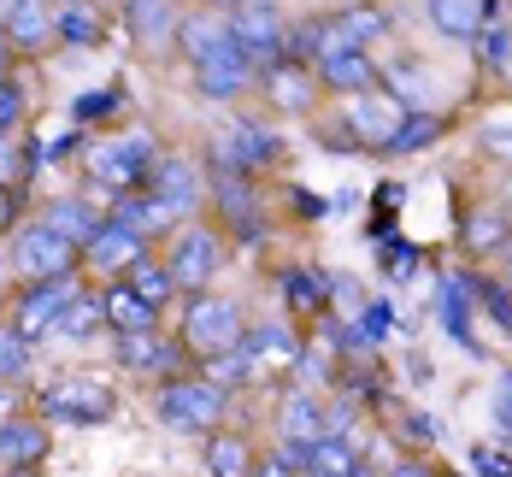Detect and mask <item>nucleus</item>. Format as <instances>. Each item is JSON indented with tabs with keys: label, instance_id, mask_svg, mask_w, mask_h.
Wrapping results in <instances>:
<instances>
[{
	"label": "nucleus",
	"instance_id": "c85d7f7f",
	"mask_svg": "<svg viewBox=\"0 0 512 477\" xmlns=\"http://www.w3.org/2000/svg\"><path fill=\"white\" fill-rule=\"evenodd\" d=\"M424 18L448 36V42H477V30L489 24L483 0H424Z\"/></svg>",
	"mask_w": 512,
	"mask_h": 477
},
{
	"label": "nucleus",
	"instance_id": "6ab92c4d",
	"mask_svg": "<svg viewBox=\"0 0 512 477\" xmlns=\"http://www.w3.org/2000/svg\"><path fill=\"white\" fill-rule=\"evenodd\" d=\"M142 254H154V242H148V236H136L130 224H112V218H106L101 236L83 248V271H95V277H112V283H118V277L142 260Z\"/></svg>",
	"mask_w": 512,
	"mask_h": 477
},
{
	"label": "nucleus",
	"instance_id": "bf43d9fd",
	"mask_svg": "<svg viewBox=\"0 0 512 477\" xmlns=\"http://www.w3.org/2000/svg\"><path fill=\"white\" fill-rule=\"evenodd\" d=\"M507 336H512V330H507Z\"/></svg>",
	"mask_w": 512,
	"mask_h": 477
},
{
	"label": "nucleus",
	"instance_id": "2eb2a0df",
	"mask_svg": "<svg viewBox=\"0 0 512 477\" xmlns=\"http://www.w3.org/2000/svg\"><path fill=\"white\" fill-rule=\"evenodd\" d=\"M271 430H277V448H312L330 436V401L312 395V389H283L277 395V413H271Z\"/></svg>",
	"mask_w": 512,
	"mask_h": 477
},
{
	"label": "nucleus",
	"instance_id": "e433bc0d",
	"mask_svg": "<svg viewBox=\"0 0 512 477\" xmlns=\"http://www.w3.org/2000/svg\"><path fill=\"white\" fill-rule=\"evenodd\" d=\"M195 371H201L206 383H218L224 395H236V389H248V383H254V366H248V354H242V348L212 354V360H195Z\"/></svg>",
	"mask_w": 512,
	"mask_h": 477
},
{
	"label": "nucleus",
	"instance_id": "1a4fd4ad",
	"mask_svg": "<svg viewBox=\"0 0 512 477\" xmlns=\"http://www.w3.org/2000/svg\"><path fill=\"white\" fill-rule=\"evenodd\" d=\"M342 124L359 142V154H389L401 124H407V106L395 101L389 89H365V95H348L342 101Z\"/></svg>",
	"mask_w": 512,
	"mask_h": 477
},
{
	"label": "nucleus",
	"instance_id": "6e6552de",
	"mask_svg": "<svg viewBox=\"0 0 512 477\" xmlns=\"http://www.w3.org/2000/svg\"><path fill=\"white\" fill-rule=\"evenodd\" d=\"M277 159H283V136H277V130H265V124H254V118H230V124L212 130V154H206V165H224V171L254 177V171L277 165Z\"/></svg>",
	"mask_w": 512,
	"mask_h": 477
},
{
	"label": "nucleus",
	"instance_id": "a878e982",
	"mask_svg": "<svg viewBox=\"0 0 512 477\" xmlns=\"http://www.w3.org/2000/svg\"><path fill=\"white\" fill-rule=\"evenodd\" d=\"M177 24H183V12L171 6V0H130V30H136V42L142 53H165L177 42Z\"/></svg>",
	"mask_w": 512,
	"mask_h": 477
},
{
	"label": "nucleus",
	"instance_id": "0eeeda50",
	"mask_svg": "<svg viewBox=\"0 0 512 477\" xmlns=\"http://www.w3.org/2000/svg\"><path fill=\"white\" fill-rule=\"evenodd\" d=\"M12 271H18L24 283H48V277L83 271V254H77L65 236H53L42 218H30V224L12 230Z\"/></svg>",
	"mask_w": 512,
	"mask_h": 477
},
{
	"label": "nucleus",
	"instance_id": "ddd939ff",
	"mask_svg": "<svg viewBox=\"0 0 512 477\" xmlns=\"http://www.w3.org/2000/svg\"><path fill=\"white\" fill-rule=\"evenodd\" d=\"M142 189H148L154 201H165L177 218H195V212L206 207V165L189 159V154H159L154 171L142 177Z\"/></svg>",
	"mask_w": 512,
	"mask_h": 477
},
{
	"label": "nucleus",
	"instance_id": "de8ad7c7",
	"mask_svg": "<svg viewBox=\"0 0 512 477\" xmlns=\"http://www.w3.org/2000/svg\"><path fill=\"white\" fill-rule=\"evenodd\" d=\"M18 201H24V195L0 189V230H18Z\"/></svg>",
	"mask_w": 512,
	"mask_h": 477
},
{
	"label": "nucleus",
	"instance_id": "4468645a",
	"mask_svg": "<svg viewBox=\"0 0 512 477\" xmlns=\"http://www.w3.org/2000/svg\"><path fill=\"white\" fill-rule=\"evenodd\" d=\"M301 348H307V336H301L289 318L248 324V336H242V354H248V366H254V383H265V377H289L295 360H301Z\"/></svg>",
	"mask_w": 512,
	"mask_h": 477
},
{
	"label": "nucleus",
	"instance_id": "20e7f679",
	"mask_svg": "<svg viewBox=\"0 0 512 477\" xmlns=\"http://www.w3.org/2000/svg\"><path fill=\"white\" fill-rule=\"evenodd\" d=\"M36 413L48 424H71V430H95V424L118 419V389L95 377V371H77V377H53L36 389Z\"/></svg>",
	"mask_w": 512,
	"mask_h": 477
},
{
	"label": "nucleus",
	"instance_id": "b1692460",
	"mask_svg": "<svg viewBox=\"0 0 512 477\" xmlns=\"http://www.w3.org/2000/svg\"><path fill=\"white\" fill-rule=\"evenodd\" d=\"M6 42H12V53H48L59 42V6L18 0V12L6 18Z\"/></svg>",
	"mask_w": 512,
	"mask_h": 477
},
{
	"label": "nucleus",
	"instance_id": "412c9836",
	"mask_svg": "<svg viewBox=\"0 0 512 477\" xmlns=\"http://www.w3.org/2000/svg\"><path fill=\"white\" fill-rule=\"evenodd\" d=\"M36 218L48 224L53 236H65V242H71L77 254H83V248H89V242L101 236V224H106V212L95 207L89 195H53L48 207L36 212Z\"/></svg>",
	"mask_w": 512,
	"mask_h": 477
},
{
	"label": "nucleus",
	"instance_id": "bb28decb",
	"mask_svg": "<svg viewBox=\"0 0 512 477\" xmlns=\"http://www.w3.org/2000/svg\"><path fill=\"white\" fill-rule=\"evenodd\" d=\"M259 448L242 430H212L206 436V477H254Z\"/></svg>",
	"mask_w": 512,
	"mask_h": 477
},
{
	"label": "nucleus",
	"instance_id": "9b49d317",
	"mask_svg": "<svg viewBox=\"0 0 512 477\" xmlns=\"http://www.w3.org/2000/svg\"><path fill=\"white\" fill-rule=\"evenodd\" d=\"M395 30V18L371 0H354L330 18H318V53H371L383 36Z\"/></svg>",
	"mask_w": 512,
	"mask_h": 477
},
{
	"label": "nucleus",
	"instance_id": "9d476101",
	"mask_svg": "<svg viewBox=\"0 0 512 477\" xmlns=\"http://www.w3.org/2000/svg\"><path fill=\"white\" fill-rule=\"evenodd\" d=\"M112 354H118V366L130 371V377H148V383L183 377V371L195 366V360H189V348H183L177 336H165V330H136V336H112Z\"/></svg>",
	"mask_w": 512,
	"mask_h": 477
},
{
	"label": "nucleus",
	"instance_id": "09e8293b",
	"mask_svg": "<svg viewBox=\"0 0 512 477\" xmlns=\"http://www.w3.org/2000/svg\"><path fill=\"white\" fill-rule=\"evenodd\" d=\"M254 477H295V472H289V466H283V460H277V454H259Z\"/></svg>",
	"mask_w": 512,
	"mask_h": 477
},
{
	"label": "nucleus",
	"instance_id": "a211bd4d",
	"mask_svg": "<svg viewBox=\"0 0 512 477\" xmlns=\"http://www.w3.org/2000/svg\"><path fill=\"white\" fill-rule=\"evenodd\" d=\"M53 454V424L42 413H12L0 419V472H30Z\"/></svg>",
	"mask_w": 512,
	"mask_h": 477
},
{
	"label": "nucleus",
	"instance_id": "ea45409f",
	"mask_svg": "<svg viewBox=\"0 0 512 477\" xmlns=\"http://www.w3.org/2000/svg\"><path fill=\"white\" fill-rule=\"evenodd\" d=\"M30 148H24V136H0V189H12V195H24V183H30Z\"/></svg>",
	"mask_w": 512,
	"mask_h": 477
},
{
	"label": "nucleus",
	"instance_id": "c9c22d12",
	"mask_svg": "<svg viewBox=\"0 0 512 477\" xmlns=\"http://www.w3.org/2000/svg\"><path fill=\"white\" fill-rule=\"evenodd\" d=\"M30 371H36V348H30V342L0 318V383H6V389H18Z\"/></svg>",
	"mask_w": 512,
	"mask_h": 477
},
{
	"label": "nucleus",
	"instance_id": "8fccbe9b",
	"mask_svg": "<svg viewBox=\"0 0 512 477\" xmlns=\"http://www.w3.org/2000/svg\"><path fill=\"white\" fill-rule=\"evenodd\" d=\"M12 65H18V53L6 42V30H0V83H12Z\"/></svg>",
	"mask_w": 512,
	"mask_h": 477
},
{
	"label": "nucleus",
	"instance_id": "f03ea898",
	"mask_svg": "<svg viewBox=\"0 0 512 477\" xmlns=\"http://www.w3.org/2000/svg\"><path fill=\"white\" fill-rule=\"evenodd\" d=\"M154 413L171 436H201L206 442L212 430H224V419H230V395L189 366L183 377H165L154 389Z\"/></svg>",
	"mask_w": 512,
	"mask_h": 477
},
{
	"label": "nucleus",
	"instance_id": "7ed1b4c3",
	"mask_svg": "<svg viewBox=\"0 0 512 477\" xmlns=\"http://www.w3.org/2000/svg\"><path fill=\"white\" fill-rule=\"evenodd\" d=\"M248 336V313L236 295H218V289H201V295H183V318H177V342L189 348V360H212V354H230L242 348Z\"/></svg>",
	"mask_w": 512,
	"mask_h": 477
},
{
	"label": "nucleus",
	"instance_id": "2f4dec72",
	"mask_svg": "<svg viewBox=\"0 0 512 477\" xmlns=\"http://www.w3.org/2000/svg\"><path fill=\"white\" fill-rule=\"evenodd\" d=\"M95 330H106V301L95 295V289H83V295L59 313V324H53L48 342H89Z\"/></svg>",
	"mask_w": 512,
	"mask_h": 477
},
{
	"label": "nucleus",
	"instance_id": "4c0bfd02",
	"mask_svg": "<svg viewBox=\"0 0 512 477\" xmlns=\"http://www.w3.org/2000/svg\"><path fill=\"white\" fill-rule=\"evenodd\" d=\"M471 53L483 59V71H501V77H507V71H512V30H507V18H489V24L477 30Z\"/></svg>",
	"mask_w": 512,
	"mask_h": 477
},
{
	"label": "nucleus",
	"instance_id": "393cba45",
	"mask_svg": "<svg viewBox=\"0 0 512 477\" xmlns=\"http://www.w3.org/2000/svg\"><path fill=\"white\" fill-rule=\"evenodd\" d=\"M218 48H230V12H183V24H177V53L189 59V65H201L212 59Z\"/></svg>",
	"mask_w": 512,
	"mask_h": 477
},
{
	"label": "nucleus",
	"instance_id": "39448f33",
	"mask_svg": "<svg viewBox=\"0 0 512 477\" xmlns=\"http://www.w3.org/2000/svg\"><path fill=\"white\" fill-rule=\"evenodd\" d=\"M159 260L171 271V283H177V295H201L212 289V277H218V265H224V236H218V224H177L171 236H165V248H159Z\"/></svg>",
	"mask_w": 512,
	"mask_h": 477
},
{
	"label": "nucleus",
	"instance_id": "5701e85b",
	"mask_svg": "<svg viewBox=\"0 0 512 477\" xmlns=\"http://www.w3.org/2000/svg\"><path fill=\"white\" fill-rule=\"evenodd\" d=\"M377 89H389L407 112H442L436 95V77L418 65V59H395V65H377Z\"/></svg>",
	"mask_w": 512,
	"mask_h": 477
},
{
	"label": "nucleus",
	"instance_id": "f704fd0d",
	"mask_svg": "<svg viewBox=\"0 0 512 477\" xmlns=\"http://www.w3.org/2000/svg\"><path fill=\"white\" fill-rule=\"evenodd\" d=\"M442 136H448V112H407V124H401L389 154H430Z\"/></svg>",
	"mask_w": 512,
	"mask_h": 477
},
{
	"label": "nucleus",
	"instance_id": "37998d69",
	"mask_svg": "<svg viewBox=\"0 0 512 477\" xmlns=\"http://www.w3.org/2000/svg\"><path fill=\"white\" fill-rule=\"evenodd\" d=\"M477 148H483V159L507 165V177H512V124H483L477 130Z\"/></svg>",
	"mask_w": 512,
	"mask_h": 477
},
{
	"label": "nucleus",
	"instance_id": "f8f14e48",
	"mask_svg": "<svg viewBox=\"0 0 512 477\" xmlns=\"http://www.w3.org/2000/svg\"><path fill=\"white\" fill-rule=\"evenodd\" d=\"M230 42L248 53L259 71H265V65H277L283 48H289L283 6H271V0H248V6H236V12H230Z\"/></svg>",
	"mask_w": 512,
	"mask_h": 477
},
{
	"label": "nucleus",
	"instance_id": "603ef678",
	"mask_svg": "<svg viewBox=\"0 0 512 477\" xmlns=\"http://www.w3.org/2000/svg\"><path fill=\"white\" fill-rule=\"evenodd\" d=\"M348 477H389V472H377L371 460H359V466H354V472H348Z\"/></svg>",
	"mask_w": 512,
	"mask_h": 477
},
{
	"label": "nucleus",
	"instance_id": "5fc2aeb1",
	"mask_svg": "<svg viewBox=\"0 0 512 477\" xmlns=\"http://www.w3.org/2000/svg\"><path fill=\"white\" fill-rule=\"evenodd\" d=\"M501 283H507V289H512V248H507V254H501Z\"/></svg>",
	"mask_w": 512,
	"mask_h": 477
},
{
	"label": "nucleus",
	"instance_id": "cd10ccee",
	"mask_svg": "<svg viewBox=\"0 0 512 477\" xmlns=\"http://www.w3.org/2000/svg\"><path fill=\"white\" fill-rule=\"evenodd\" d=\"M106 336H136V330H159V307H148L142 295H130L124 283H106Z\"/></svg>",
	"mask_w": 512,
	"mask_h": 477
},
{
	"label": "nucleus",
	"instance_id": "7c9ffc66",
	"mask_svg": "<svg viewBox=\"0 0 512 477\" xmlns=\"http://www.w3.org/2000/svg\"><path fill=\"white\" fill-rule=\"evenodd\" d=\"M118 283H124L130 295H142L148 307H159V313H165V307L177 301V283H171V271H165V260H159V248H154V254H142V260L130 265V271H124Z\"/></svg>",
	"mask_w": 512,
	"mask_h": 477
},
{
	"label": "nucleus",
	"instance_id": "c756f323",
	"mask_svg": "<svg viewBox=\"0 0 512 477\" xmlns=\"http://www.w3.org/2000/svg\"><path fill=\"white\" fill-rule=\"evenodd\" d=\"M277 289H283V301H289V313H330V283H324V271H307V265H283L277 271Z\"/></svg>",
	"mask_w": 512,
	"mask_h": 477
},
{
	"label": "nucleus",
	"instance_id": "864d4df0",
	"mask_svg": "<svg viewBox=\"0 0 512 477\" xmlns=\"http://www.w3.org/2000/svg\"><path fill=\"white\" fill-rule=\"evenodd\" d=\"M212 12H236V6H248V0H206Z\"/></svg>",
	"mask_w": 512,
	"mask_h": 477
},
{
	"label": "nucleus",
	"instance_id": "a18cd8bd",
	"mask_svg": "<svg viewBox=\"0 0 512 477\" xmlns=\"http://www.w3.org/2000/svg\"><path fill=\"white\" fill-rule=\"evenodd\" d=\"M489 413H495V430L512 442V366L495 377V395H489Z\"/></svg>",
	"mask_w": 512,
	"mask_h": 477
},
{
	"label": "nucleus",
	"instance_id": "a19ab883",
	"mask_svg": "<svg viewBox=\"0 0 512 477\" xmlns=\"http://www.w3.org/2000/svg\"><path fill=\"white\" fill-rule=\"evenodd\" d=\"M395 424H401L407 448H436V436H442V424L430 419V413H418V407H401V413H395Z\"/></svg>",
	"mask_w": 512,
	"mask_h": 477
},
{
	"label": "nucleus",
	"instance_id": "c03bdc74",
	"mask_svg": "<svg viewBox=\"0 0 512 477\" xmlns=\"http://www.w3.org/2000/svg\"><path fill=\"white\" fill-rule=\"evenodd\" d=\"M465 466H471V477H512V460L501 448H489V442H477V448L465 454Z\"/></svg>",
	"mask_w": 512,
	"mask_h": 477
},
{
	"label": "nucleus",
	"instance_id": "6e6d98bb",
	"mask_svg": "<svg viewBox=\"0 0 512 477\" xmlns=\"http://www.w3.org/2000/svg\"><path fill=\"white\" fill-rule=\"evenodd\" d=\"M495 201H501V212H507V218H512V177H507V189H501Z\"/></svg>",
	"mask_w": 512,
	"mask_h": 477
},
{
	"label": "nucleus",
	"instance_id": "f3484780",
	"mask_svg": "<svg viewBox=\"0 0 512 477\" xmlns=\"http://www.w3.org/2000/svg\"><path fill=\"white\" fill-rule=\"evenodd\" d=\"M189 77H195V89H201L206 101H242L248 89H259V65L236 42L218 48L212 59H201V65H189Z\"/></svg>",
	"mask_w": 512,
	"mask_h": 477
},
{
	"label": "nucleus",
	"instance_id": "aec40b11",
	"mask_svg": "<svg viewBox=\"0 0 512 477\" xmlns=\"http://www.w3.org/2000/svg\"><path fill=\"white\" fill-rule=\"evenodd\" d=\"M460 248L471 260H501L512 248V218L501 212V201H477L460 218Z\"/></svg>",
	"mask_w": 512,
	"mask_h": 477
},
{
	"label": "nucleus",
	"instance_id": "13d9d810",
	"mask_svg": "<svg viewBox=\"0 0 512 477\" xmlns=\"http://www.w3.org/2000/svg\"><path fill=\"white\" fill-rule=\"evenodd\" d=\"M6 477H42V466H30V472H6Z\"/></svg>",
	"mask_w": 512,
	"mask_h": 477
},
{
	"label": "nucleus",
	"instance_id": "dca6fc26",
	"mask_svg": "<svg viewBox=\"0 0 512 477\" xmlns=\"http://www.w3.org/2000/svg\"><path fill=\"white\" fill-rule=\"evenodd\" d=\"M259 95L271 101V112H289V118H312L324 89H318L312 65H301V59H277V65H265V71H259Z\"/></svg>",
	"mask_w": 512,
	"mask_h": 477
},
{
	"label": "nucleus",
	"instance_id": "79ce46f5",
	"mask_svg": "<svg viewBox=\"0 0 512 477\" xmlns=\"http://www.w3.org/2000/svg\"><path fill=\"white\" fill-rule=\"evenodd\" d=\"M24 118H30V106H24V89L12 77V83H0V136H24Z\"/></svg>",
	"mask_w": 512,
	"mask_h": 477
},
{
	"label": "nucleus",
	"instance_id": "f257e3e1",
	"mask_svg": "<svg viewBox=\"0 0 512 477\" xmlns=\"http://www.w3.org/2000/svg\"><path fill=\"white\" fill-rule=\"evenodd\" d=\"M165 154L159 148L154 130H124V136H95L89 148H83V177H89V201L106 212L112 195H130V189H142V177L154 171V159Z\"/></svg>",
	"mask_w": 512,
	"mask_h": 477
},
{
	"label": "nucleus",
	"instance_id": "4be33fe9",
	"mask_svg": "<svg viewBox=\"0 0 512 477\" xmlns=\"http://www.w3.org/2000/svg\"><path fill=\"white\" fill-rule=\"evenodd\" d=\"M312 77H318V89H330V95H365V89H377V59L371 53H318L312 59Z\"/></svg>",
	"mask_w": 512,
	"mask_h": 477
},
{
	"label": "nucleus",
	"instance_id": "423d86ee",
	"mask_svg": "<svg viewBox=\"0 0 512 477\" xmlns=\"http://www.w3.org/2000/svg\"><path fill=\"white\" fill-rule=\"evenodd\" d=\"M89 283H83V271H71V277H48V283H24V289H12V301H6V324L30 342V348H42L53 336V324L59 313L83 295Z\"/></svg>",
	"mask_w": 512,
	"mask_h": 477
},
{
	"label": "nucleus",
	"instance_id": "49530a36",
	"mask_svg": "<svg viewBox=\"0 0 512 477\" xmlns=\"http://www.w3.org/2000/svg\"><path fill=\"white\" fill-rule=\"evenodd\" d=\"M389 477H442V472H436V466H430L424 454H401V460L389 466Z\"/></svg>",
	"mask_w": 512,
	"mask_h": 477
},
{
	"label": "nucleus",
	"instance_id": "4d7b16f0",
	"mask_svg": "<svg viewBox=\"0 0 512 477\" xmlns=\"http://www.w3.org/2000/svg\"><path fill=\"white\" fill-rule=\"evenodd\" d=\"M18 12V0H0V30H6V18Z\"/></svg>",
	"mask_w": 512,
	"mask_h": 477
},
{
	"label": "nucleus",
	"instance_id": "72a5a7b5",
	"mask_svg": "<svg viewBox=\"0 0 512 477\" xmlns=\"http://www.w3.org/2000/svg\"><path fill=\"white\" fill-rule=\"evenodd\" d=\"M365 460L354 448V436H324V442H312L307 448V472H318V477H348Z\"/></svg>",
	"mask_w": 512,
	"mask_h": 477
},
{
	"label": "nucleus",
	"instance_id": "58836bf2",
	"mask_svg": "<svg viewBox=\"0 0 512 477\" xmlns=\"http://www.w3.org/2000/svg\"><path fill=\"white\" fill-rule=\"evenodd\" d=\"M124 112V89L118 83H106V89H83L77 101H71V118L77 124H112Z\"/></svg>",
	"mask_w": 512,
	"mask_h": 477
},
{
	"label": "nucleus",
	"instance_id": "3c124183",
	"mask_svg": "<svg viewBox=\"0 0 512 477\" xmlns=\"http://www.w3.org/2000/svg\"><path fill=\"white\" fill-rule=\"evenodd\" d=\"M12 413H18V389H6V383H0V419H12Z\"/></svg>",
	"mask_w": 512,
	"mask_h": 477
},
{
	"label": "nucleus",
	"instance_id": "473e14b6",
	"mask_svg": "<svg viewBox=\"0 0 512 477\" xmlns=\"http://www.w3.org/2000/svg\"><path fill=\"white\" fill-rule=\"evenodd\" d=\"M101 36H106L101 6H89V0H65L59 6V42L65 48H95Z\"/></svg>",
	"mask_w": 512,
	"mask_h": 477
}]
</instances>
